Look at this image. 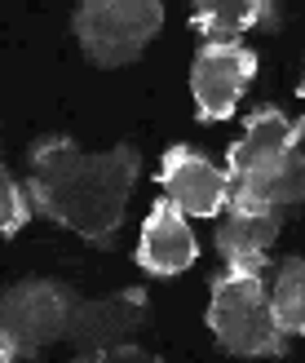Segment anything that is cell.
<instances>
[{"mask_svg":"<svg viewBox=\"0 0 305 363\" xmlns=\"http://www.w3.org/2000/svg\"><path fill=\"white\" fill-rule=\"evenodd\" d=\"M265 306H270V319L283 337H297L305 333V262L288 257L279 270L275 288L265 293Z\"/></svg>","mask_w":305,"mask_h":363,"instance_id":"cell-12","label":"cell"},{"mask_svg":"<svg viewBox=\"0 0 305 363\" xmlns=\"http://www.w3.org/2000/svg\"><path fill=\"white\" fill-rule=\"evenodd\" d=\"M31 222V199H27V191L18 186V182L9 177V169L0 164V235H18Z\"/></svg>","mask_w":305,"mask_h":363,"instance_id":"cell-13","label":"cell"},{"mask_svg":"<svg viewBox=\"0 0 305 363\" xmlns=\"http://www.w3.org/2000/svg\"><path fill=\"white\" fill-rule=\"evenodd\" d=\"M279 240V213H226L217 226V252L226 270H265V252Z\"/></svg>","mask_w":305,"mask_h":363,"instance_id":"cell-10","label":"cell"},{"mask_svg":"<svg viewBox=\"0 0 305 363\" xmlns=\"http://www.w3.org/2000/svg\"><path fill=\"white\" fill-rule=\"evenodd\" d=\"M301 120L279 106H261L248 116L243 138L230 147L226 169V213H279L283 204H301Z\"/></svg>","mask_w":305,"mask_h":363,"instance_id":"cell-2","label":"cell"},{"mask_svg":"<svg viewBox=\"0 0 305 363\" xmlns=\"http://www.w3.org/2000/svg\"><path fill=\"white\" fill-rule=\"evenodd\" d=\"M76 363H159L151 350H142V346H133V341H124V346H111V350H102V354H93V359H76Z\"/></svg>","mask_w":305,"mask_h":363,"instance_id":"cell-14","label":"cell"},{"mask_svg":"<svg viewBox=\"0 0 305 363\" xmlns=\"http://www.w3.org/2000/svg\"><path fill=\"white\" fill-rule=\"evenodd\" d=\"M190 27L204 31L208 40L239 45V35H248L253 27H279V5L270 0H200L190 13Z\"/></svg>","mask_w":305,"mask_h":363,"instance_id":"cell-11","label":"cell"},{"mask_svg":"<svg viewBox=\"0 0 305 363\" xmlns=\"http://www.w3.org/2000/svg\"><path fill=\"white\" fill-rule=\"evenodd\" d=\"M159 186L168 199L190 217H217L226 213V169L204 160L195 147H168L159 164Z\"/></svg>","mask_w":305,"mask_h":363,"instance_id":"cell-8","label":"cell"},{"mask_svg":"<svg viewBox=\"0 0 305 363\" xmlns=\"http://www.w3.org/2000/svg\"><path fill=\"white\" fill-rule=\"evenodd\" d=\"M159 27H164V5L159 0H84L71 18L80 49L98 67H129L142 58Z\"/></svg>","mask_w":305,"mask_h":363,"instance_id":"cell-5","label":"cell"},{"mask_svg":"<svg viewBox=\"0 0 305 363\" xmlns=\"http://www.w3.org/2000/svg\"><path fill=\"white\" fill-rule=\"evenodd\" d=\"M257 76V53L248 45H230V40H208L200 45L190 62V94L200 106V120H230L243 98V89Z\"/></svg>","mask_w":305,"mask_h":363,"instance_id":"cell-6","label":"cell"},{"mask_svg":"<svg viewBox=\"0 0 305 363\" xmlns=\"http://www.w3.org/2000/svg\"><path fill=\"white\" fill-rule=\"evenodd\" d=\"M76 288L58 279H23L0 293V363H23L45 354L53 341L67 337Z\"/></svg>","mask_w":305,"mask_h":363,"instance_id":"cell-4","label":"cell"},{"mask_svg":"<svg viewBox=\"0 0 305 363\" xmlns=\"http://www.w3.org/2000/svg\"><path fill=\"white\" fill-rule=\"evenodd\" d=\"M208 328L226 354L239 359H283L288 337L275 328L270 306H265V284L253 270H221L212 279V301H208Z\"/></svg>","mask_w":305,"mask_h":363,"instance_id":"cell-3","label":"cell"},{"mask_svg":"<svg viewBox=\"0 0 305 363\" xmlns=\"http://www.w3.org/2000/svg\"><path fill=\"white\" fill-rule=\"evenodd\" d=\"M195 257H200V244H195V230L186 222V213L177 208L168 195L155 199L146 226H142V240H137V266L159 275V279H168V275L190 270Z\"/></svg>","mask_w":305,"mask_h":363,"instance_id":"cell-9","label":"cell"},{"mask_svg":"<svg viewBox=\"0 0 305 363\" xmlns=\"http://www.w3.org/2000/svg\"><path fill=\"white\" fill-rule=\"evenodd\" d=\"M151 315V301L142 288H124V293L98 297V301H76L67 323V341L76 359H93L111 346H124Z\"/></svg>","mask_w":305,"mask_h":363,"instance_id":"cell-7","label":"cell"},{"mask_svg":"<svg viewBox=\"0 0 305 363\" xmlns=\"http://www.w3.org/2000/svg\"><path fill=\"white\" fill-rule=\"evenodd\" d=\"M27 199L49 222L76 230L88 244H111L124 226V204L137 186L142 155L124 142L115 151L88 155L71 138H40L27 151Z\"/></svg>","mask_w":305,"mask_h":363,"instance_id":"cell-1","label":"cell"}]
</instances>
